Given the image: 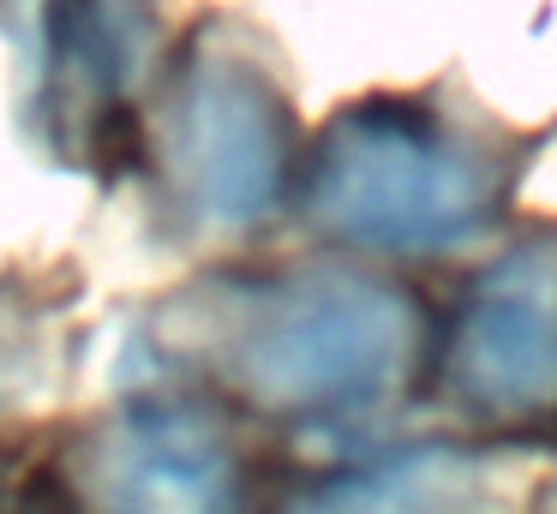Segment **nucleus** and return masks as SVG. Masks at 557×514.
I'll return each instance as SVG.
<instances>
[{"label": "nucleus", "mask_w": 557, "mask_h": 514, "mask_svg": "<svg viewBox=\"0 0 557 514\" xmlns=\"http://www.w3.org/2000/svg\"><path fill=\"white\" fill-rule=\"evenodd\" d=\"M85 514H234L240 466L205 406L133 401L90 437Z\"/></svg>", "instance_id": "nucleus-5"}, {"label": "nucleus", "mask_w": 557, "mask_h": 514, "mask_svg": "<svg viewBox=\"0 0 557 514\" xmlns=\"http://www.w3.org/2000/svg\"><path fill=\"white\" fill-rule=\"evenodd\" d=\"M516 466L473 449H408L312 490L294 514H509Z\"/></svg>", "instance_id": "nucleus-7"}, {"label": "nucleus", "mask_w": 557, "mask_h": 514, "mask_svg": "<svg viewBox=\"0 0 557 514\" xmlns=\"http://www.w3.org/2000/svg\"><path fill=\"white\" fill-rule=\"evenodd\" d=\"M444 389L485 418L557 406V239L504 251L473 281L444 341Z\"/></svg>", "instance_id": "nucleus-4"}, {"label": "nucleus", "mask_w": 557, "mask_h": 514, "mask_svg": "<svg viewBox=\"0 0 557 514\" xmlns=\"http://www.w3.org/2000/svg\"><path fill=\"white\" fill-rule=\"evenodd\" d=\"M162 162H169L181 210L198 227L240 234L264 222L294 162L288 102L264 78V66L228 48H198L169 90Z\"/></svg>", "instance_id": "nucleus-3"}, {"label": "nucleus", "mask_w": 557, "mask_h": 514, "mask_svg": "<svg viewBox=\"0 0 557 514\" xmlns=\"http://www.w3.org/2000/svg\"><path fill=\"white\" fill-rule=\"evenodd\" d=\"M420 353V311L360 269H306L228 305L216 365L276 413H366L389 401Z\"/></svg>", "instance_id": "nucleus-1"}, {"label": "nucleus", "mask_w": 557, "mask_h": 514, "mask_svg": "<svg viewBox=\"0 0 557 514\" xmlns=\"http://www.w3.org/2000/svg\"><path fill=\"white\" fill-rule=\"evenodd\" d=\"M30 84L54 120H85L133 90L150 60V0H25Z\"/></svg>", "instance_id": "nucleus-6"}, {"label": "nucleus", "mask_w": 557, "mask_h": 514, "mask_svg": "<svg viewBox=\"0 0 557 514\" xmlns=\"http://www.w3.org/2000/svg\"><path fill=\"white\" fill-rule=\"evenodd\" d=\"M492 167L420 108H348L306 167V215L366 251H444L492 215Z\"/></svg>", "instance_id": "nucleus-2"}]
</instances>
